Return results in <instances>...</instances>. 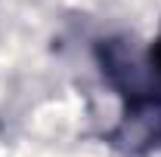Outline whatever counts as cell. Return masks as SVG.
<instances>
[{"label":"cell","mask_w":161,"mask_h":157,"mask_svg":"<svg viewBox=\"0 0 161 157\" xmlns=\"http://www.w3.org/2000/svg\"><path fill=\"white\" fill-rule=\"evenodd\" d=\"M149 68H152L155 83L161 86V34H158V40L152 43V49H149Z\"/></svg>","instance_id":"obj_1"}]
</instances>
